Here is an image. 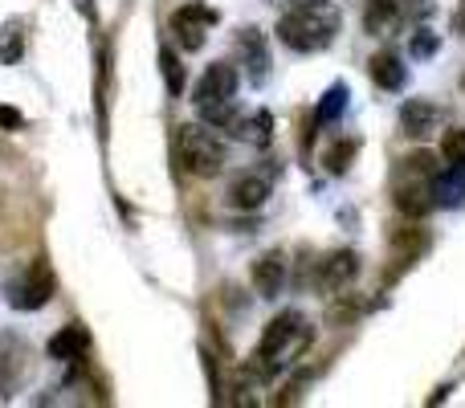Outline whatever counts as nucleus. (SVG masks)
Instances as JSON below:
<instances>
[{"mask_svg": "<svg viewBox=\"0 0 465 408\" xmlns=\"http://www.w3.org/2000/svg\"><path fill=\"white\" fill-rule=\"evenodd\" d=\"M339 25H343V13L335 0H298L290 13H282L278 41L294 54H319L339 37Z\"/></svg>", "mask_w": 465, "mask_h": 408, "instance_id": "1", "label": "nucleus"}, {"mask_svg": "<svg viewBox=\"0 0 465 408\" xmlns=\"http://www.w3.org/2000/svg\"><path fill=\"white\" fill-rule=\"evenodd\" d=\"M311 339H314L311 323H306L298 311H282V314H273V319L265 323L262 339H257L253 363H249V368H253V376L270 380L278 368L294 363L298 355H302L306 347H311Z\"/></svg>", "mask_w": 465, "mask_h": 408, "instance_id": "2", "label": "nucleus"}, {"mask_svg": "<svg viewBox=\"0 0 465 408\" xmlns=\"http://www.w3.org/2000/svg\"><path fill=\"white\" fill-rule=\"evenodd\" d=\"M237 86H241L237 65L213 62L204 70V78L196 82V95H193L201 123H209V127H232V119H237Z\"/></svg>", "mask_w": 465, "mask_h": 408, "instance_id": "3", "label": "nucleus"}, {"mask_svg": "<svg viewBox=\"0 0 465 408\" xmlns=\"http://www.w3.org/2000/svg\"><path fill=\"white\" fill-rule=\"evenodd\" d=\"M437 155L429 152H417L396 168V180H392V196H396V208L409 216H425L433 213L437 201H433V176H437Z\"/></svg>", "mask_w": 465, "mask_h": 408, "instance_id": "4", "label": "nucleus"}, {"mask_svg": "<svg viewBox=\"0 0 465 408\" xmlns=\"http://www.w3.org/2000/svg\"><path fill=\"white\" fill-rule=\"evenodd\" d=\"M176 152H180V164H184V172H193V176H217L221 168H225V144L217 139V131L209 127V123H184V127L176 131Z\"/></svg>", "mask_w": 465, "mask_h": 408, "instance_id": "5", "label": "nucleus"}, {"mask_svg": "<svg viewBox=\"0 0 465 408\" xmlns=\"http://www.w3.org/2000/svg\"><path fill=\"white\" fill-rule=\"evenodd\" d=\"M429 16V0H368L363 29L371 37H401L412 33Z\"/></svg>", "mask_w": 465, "mask_h": 408, "instance_id": "6", "label": "nucleus"}, {"mask_svg": "<svg viewBox=\"0 0 465 408\" xmlns=\"http://www.w3.org/2000/svg\"><path fill=\"white\" fill-rule=\"evenodd\" d=\"M49 298H54V270L45 262L25 265L21 274H13L5 282V303L13 311H41Z\"/></svg>", "mask_w": 465, "mask_h": 408, "instance_id": "7", "label": "nucleus"}, {"mask_svg": "<svg viewBox=\"0 0 465 408\" xmlns=\"http://www.w3.org/2000/svg\"><path fill=\"white\" fill-rule=\"evenodd\" d=\"M217 8L201 5V0H188V5H180L176 13H172V37L180 41V49H188V54H196V49L204 45V33L217 25Z\"/></svg>", "mask_w": 465, "mask_h": 408, "instance_id": "8", "label": "nucleus"}, {"mask_svg": "<svg viewBox=\"0 0 465 408\" xmlns=\"http://www.w3.org/2000/svg\"><path fill=\"white\" fill-rule=\"evenodd\" d=\"M25 372H29V347L21 335L5 331L0 335V396H13L21 388Z\"/></svg>", "mask_w": 465, "mask_h": 408, "instance_id": "9", "label": "nucleus"}, {"mask_svg": "<svg viewBox=\"0 0 465 408\" xmlns=\"http://www.w3.org/2000/svg\"><path fill=\"white\" fill-rule=\"evenodd\" d=\"M237 49H241V57H245L249 82H253V86H265V82H270V49H265L262 29H241Z\"/></svg>", "mask_w": 465, "mask_h": 408, "instance_id": "10", "label": "nucleus"}, {"mask_svg": "<svg viewBox=\"0 0 465 408\" xmlns=\"http://www.w3.org/2000/svg\"><path fill=\"white\" fill-rule=\"evenodd\" d=\"M401 127H404V135H412V139L433 135V131L441 127V106H433L429 98H409V103L401 106Z\"/></svg>", "mask_w": 465, "mask_h": 408, "instance_id": "11", "label": "nucleus"}, {"mask_svg": "<svg viewBox=\"0 0 465 408\" xmlns=\"http://www.w3.org/2000/svg\"><path fill=\"white\" fill-rule=\"evenodd\" d=\"M355 274H360V254H355V249H339V254H331L327 262H319V286L335 294V290H343Z\"/></svg>", "mask_w": 465, "mask_h": 408, "instance_id": "12", "label": "nucleus"}, {"mask_svg": "<svg viewBox=\"0 0 465 408\" xmlns=\"http://www.w3.org/2000/svg\"><path fill=\"white\" fill-rule=\"evenodd\" d=\"M282 286H286V257L278 249H270V254H262L253 262V290L262 298H278Z\"/></svg>", "mask_w": 465, "mask_h": 408, "instance_id": "13", "label": "nucleus"}, {"mask_svg": "<svg viewBox=\"0 0 465 408\" xmlns=\"http://www.w3.org/2000/svg\"><path fill=\"white\" fill-rule=\"evenodd\" d=\"M229 131L241 139V144H249V147H270V144H273V114H270V111L237 114Z\"/></svg>", "mask_w": 465, "mask_h": 408, "instance_id": "14", "label": "nucleus"}, {"mask_svg": "<svg viewBox=\"0 0 465 408\" xmlns=\"http://www.w3.org/2000/svg\"><path fill=\"white\" fill-rule=\"evenodd\" d=\"M368 74L380 90H404V82H409V65H404V57L392 54V49H384V54L371 57Z\"/></svg>", "mask_w": 465, "mask_h": 408, "instance_id": "15", "label": "nucleus"}, {"mask_svg": "<svg viewBox=\"0 0 465 408\" xmlns=\"http://www.w3.org/2000/svg\"><path fill=\"white\" fill-rule=\"evenodd\" d=\"M90 347V331L82 327V323H70V327H62L54 339H49V360L57 363H70V360H82V352Z\"/></svg>", "mask_w": 465, "mask_h": 408, "instance_id": "16", "label": "nucleus"}, {"mask_svg": "<svg viewBox=\"0 0 465 408\" xmlns=\"http://www.w3.org/2000/svg\"><path fill=\"white\" fill-rule=\"evenodd\" d=\"M433 201L441 208H458L465 201V164H445V168H437Z\"/></svg>", "mask_w": 465, "mask_h": 408, "instance_id": "17", "label": "nucleus"}, {"mask_svg": "<svg viewBox=\"0 0 465 408\" xmlns=\"http://www.w3.org/2000/svg\"><path fill=\"white\" fill-rule=\"evenodd\" d=\"M265 196H270V176H257V172L237 176L232 180V188H229L232 208H262Z\"/></svg>", "mask_w": 465, "mask_h": 408, "instance_id": "18", "label": "nucleus"}, {"mask_svg": "<svg viewBox=\"0 0 465 408\" xmlns=\"http://www.w3.org/2000/svg\"><path fill=\"white\" fill-rule=\"evenodd\" d=\"M347 98H351V90H347L343 82H335V86L322 95V103L314 106V123H319V127H322V123H335L339 114L347 111Z\"/></svg>", "mask_w": 465, "mask_h": 408, "instance_id": "19", "label": "nucleus"}, {"mask_svg": "<svg viewBox=\"0 0 465 408\" xmlns=\"http://www.w3.org/2000/svg\"><path fill=\"white\" fill-rule=\"evenodd\" d=\"M355 152H360V139H335V144L327 147V155H322V164H327V172H335V176H343V172L351 168Z\"/></svg>", "mask_w": 465, "mask_h": 408, "instance_id": "20", "label": "nucleus"}, {"mask_svg": "<svg viewBox=\"0 0 465 408\" xmlns=\"http://www.w3.org/2000/svg\"><path fill=\"white\" fill-rule=\"evenodd\" d=\"M160 70H163V86H168V95H180V90H184V65H180V57H176L172 45L160 49Z\"/></svg>", "mask_w": 465, "mask_h": 408, "instance_id": "21", "label": "nucleus"}, {"mask_svg": "<svg viewBox=\"0 0 465 408\" xmlns=\"http://www.w3.org/2000/svg\"><path fill=\"white\" fill-rule=\"evenodd\" d=\"M21 54H25V29L16 21H8L5 25V37H0V62L13 65Z\"/></svg>", "mask_w": 465, "mask_h": 408, "instance_id": "22", "label": "nucleus"}, {"mask_svg": "<svg viewBox=\"0 0 465 408\" xmlns=\"http://www.w3.org/2000/svg\"><path fill=\"white\" fill-rule=\"evenodd\" d=\"M441 160L445 164H465V127H450L441 135Z\"/></svg>", "mask_w": 465, "mask_h": 408, "instance_id": "23", "label": "nucleus"}, {"mask_svg": "<svg viewBox=\"0 0 465 408\" xmlns=\"http://www.w3.org/2000/svg\"><path fill=\"white\" fill-rule=\"evenodd\" d=\"M437 45H441V41H437L433 29H412V33H409V54H412V57H433Z\"/></svg>", "mask_w": 465, "mask_h": 408, "instance_id": "24", "label": "nucleus"}, {"mask_svg": "<svg viewBox=\"0 0 465 408\" xmlns=\"http://www.w3.org/2000/svg\"><path fill=\"white\" fill-rule=\"evenodd\" d=\"M21 123H25V114L16 111V106H0V127H5V131H16Z\"/></svg>", "mask_w": 465, "mask_h": 408, "instance_id": "25", "label": "nucleus"}, {"mask_svg": "<svg viewBox=\"0 0 465 408\" xmlns=\"http://www.w3.org/2000/svg\"><path fill=\"white\" fill-rule=\"evenodd\" d=\"M453 29H458L461 37H465V0H461V8H458V13H453Z\"/></svg>", "mask_w": 465, "mask_h": 408, "instance_id": "26", "label": "nucleus"}, {"mask_svg": "<svg viewBox=\"0 0 465 408\" xmlns=\"http://www.w3.org/2000/svg\"><path fill=\"white\" fill-rule=\"evenodd\" d=\"M461 86H465V78H461Z\"/></svg>", "mask_w": 465, "mask_h": 408, "instance_id": "27", "label": "nucleus"}]
</instances>
